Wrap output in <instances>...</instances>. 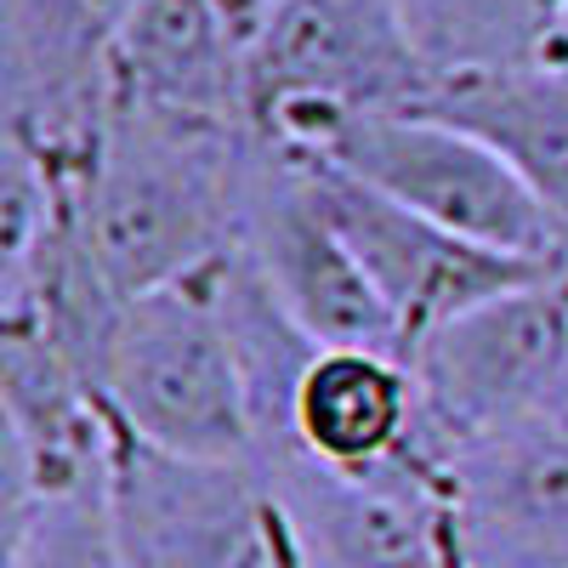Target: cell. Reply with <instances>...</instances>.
I'll return each instance as SVG.
<instances>
[{"label": "cell", "instance_id": "ac0fdd59", "mask_svg": "<svg viewBox=\"0 0 568 568\" xmlns=\"http://www.w3.org/2000/svg\"><path fill=\"white\" fill-rule=\"evenodd\" d=\"M216 7H222V18L233 23V34H240V40L251 45V34L262 29V18L278 7V0H216Z\"/></svg>", "mask_w": 568, "mask_h": 568}, {"label": "cell", "instance_id": "9c48e42d", "mask_svg": "<svg viewBox=\"0 0 568 568\" xmlns=\"http://www.w3.org/2000/svg\"><path fill=\"white\" fill-rule=\"evenodd\" d=\"M307 165H313L324 211L336 216L342 240L353 245L369 284L393 307V318L404 329V358L420 336L444 329L449 318L517 291V284H535V278L568 267V262H529V256L471 245L460 233L415 216L409 205L375 194L369 182H358L336 165H318V160H307Z\"/></svg>", "mask_w": 568, "mask_h": 568}, {"label": "cell", "instance_id": "52a82bcc", "mask_svg": "<svg viewBox=\"0 0 568 568\" xmlns=\"http://www.w3.org/2000/svg\"><path fill=\"white\" fill-rule=\"evenodd\" d=\"M240 245L273 284L318 347H375L404 358V329L382 291L369 284L364 262L342 240L336 216L324 211L313 165L291 149H278L256 131L251 171H245V211H240Z\"/></svg>", "mask_w": 568, "mask_h": 568}, {"label": "cell", "instance_id": "e0dca14e", "mask_svg": "<svg viewBox=\"0 0 568 568\" xmlns=\"http://www.w3.org/2000/svg\"><path fill=\"white\" fill-rule=\"evenodd\" d=\"M540 63L568 69V0H551V7H546V45H540Z\"/></svg>", "mask_w": 568, "mask_h": 568}, {"label": "cell", "instance_id": "2e32d148", "mask_svg": "<svg viewBox=\"0 0 568 568\" xmlns=\"http://www.w3.org/2000/svg\"><path fill=\"white\" fill-rule=\"evenodd\" d=\"M7 568H131L114 511V466L7 517Z\"/></svg>", "mask_w": 568, "mask_h": 568}, {"label": "cell", "instance_id": "7a4b0ae2", "mask_svg": "<svg viewBox=\"0 0 568 568\" xmlns=\"http://www.w3.org/2000/svg\"><path fill=\"white\" fill-rule=\"evenodd\" d=\"M302 160L336 165L375 194L409 205L471 245L529 262H568L562 227L524 187L484 136L449 125L426 109H369V114H291L262 131Z\"/></svg>", "mask_w": 568, "mask_h": 568}, {"label": "cell", "instance_id": "ba28073f", "mask_svg": "<svg viewBox=\"0 0 568 568\" xmlns=\"http://www.w3.org/2000/svg\"><path fill=\"white\" fill-rule=\"evenodd\" d=\"M302 568H455L444 471L398 455L369 471H336L302 449L267 455Z\"/></svg>", "mask_w": 568, "mask_h": 568}, {"label": "cell", "instance_id": "4fadbf2b", "mask_svg": "<svg viewBox=\"0 0 568 568\" xmlns=\"http://www.w3.org/2000/svg\"><path fill=\"white\" fill-rule=\"evenodd\" d=\"M284 449H302L336 471H369L398 455H420V398L409 358L375 347H318L296 387Z\"/></svg>", "mask_w": 568, "mask_h": 568}, {"label": "cell", "instance_id": "8fae6325", "mask_svg": "<svg viewBox=\"0 0 568 568\" xmlns=\"http://www.w3.org/2000/svg\"><path fill=\"white\" fill-rule=\"evenodd\" d=\"M131 0H0L7 136L52 160H85L114 103V45Z\"/></svg>", "mask_w": 568, "mask_h": 568}, {"label": "cell", "instance_id": "30bf717a", "mask_svg": "<svg viewBox=\"0 0 568 568\" xmlns=\"http://www.w3.org/2000/svg\"><path fill=\"white\" fill-rule=\"evenodd\" d=\"M455 568H568V404L444 455Z\"/></svg>", "mask_w": 568, "mask_h": 568}, {"label": "cell", "instance_id": "277c9868", "mask_svg": "<svg viewBox=\"0 0 568 568\" xmlns=\"http://www.w3.org/2000/svg\"><path fill=\"white\" fill-rule=\"evenodd\" d=\"M409 375L420 398V455L433 466L506 420L568 404V267L420 336Z\"/></svg>", "mask_w": 568, "mask_h": 568}, {"label": "cell", "instance_id": "8992f818", "mask_svg": "<svg viewBox=\"0 0 568 568\" xmlns=\"http://www.w3.org/2000/svg\"><path fill=\"white\" fill-rule=\"evenodd\" d=\"M114 511L131 568H302L262 460H182L114 426Z\"/></svg>", "mask_w": 568, "mask_h": 568}, {"label": "cell", "instance_id": "6da1fadb", "mask_svg": "<svg viewBox=\"0 0 568 568\" xmlns=\"http://www.w3.org/2000/svg\"><path fill=\"white\" fill-rule=\"evenodd\" d=\"M256 125H200L109 103L74 205L103 278L131 302L240 245Z\"/></svg>", "mask_w": 568, "mask_h": 568}, {"label": "cell", "instance_id": "3957f363", "mask_svg": "<svg viewBox=\"0 0 568 568\" xmlns=\"http://www.w3.org/2000/svg\"><path fill=\"white\" fill-rule=\"evenodd\" d=\"M205 267L120 307L98 393L120 433L149 449L182 460H256L245 375Z\"/></svg>", "mask_w": 568, "mask_h": 568}, {"label": "cell", "instance_id": "7c38bea8", "mask_svg": "<svg viewBox=\"0 0 568 568\" xmlns=\"http://www.w3.org/2000/svg\"><path fill=\"white\" fill-rule=\"evenodd\" d=\"M114 103L200 125H251L245 40L216 0H131L114 45Z\"/></svg>", "mask_w": 568, "mask_h": 568}, {"label": "cell", "instance_id": "9a60e30c", "mask_svg": "<svg viewBox=\"0 0 568 568\" xmlns=\"http://www.w3.org/2000/svg\"><path fill=\"white\" fill-rule=\"evenodd\" d=\"M551 0H398L409 45L433 80L540 63Z\"/></svg>", "mask_w": 568, "mask_h": 568}, {"label": "cell", "instance_id": "5bb4252c", "mask_svg": "<svg viewBox=\"0 0 568 568\" xmlns=\"http://www.w3.org/2000/svg\"><path fill=\"white\" fill-rule=\"evenodd\" d=\"M420 109L484 136L568 240V69L517 63L489 74H455L438 80Z\"/></svg>", "mask_w": 568, "mask_h": 568}, {"label": "cell", "instance_id": "5b68a950", "mask_svg": "<svg viewBox=\"0 0 568 568\" xmlns=\"http://www.w3.org/2000/svg\"><path fill=\"white\" fill-rule=\"evenodd\" d=\"M433 85L398 0H278L245 45L256 131L291 114L420 109Z\"/></svg>", "mask_w": 568, "mask_h": 568}]
</instances>
